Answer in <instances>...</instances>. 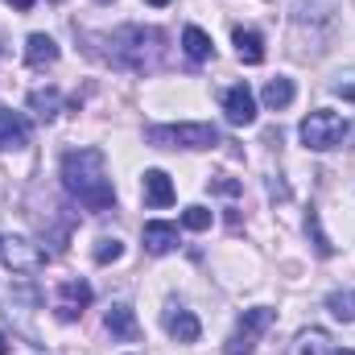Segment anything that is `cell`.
Returning <instances> with one entry per match:
<instances>
[{
  "label": "cell",
  "mask_w": 355,
  "mask_h": 355,
  "mask_svg": "<svg viewBox=\"0 0 355 355\" xmlns=\"http://www.w3.org/2000/svg\"><path fill=\"white\" fill-rule=\"evenodd\" d=\"M62 186L87 211H112L116 207V190H112L107 162H103L99 149H71L62 157Z\"/></svg>",
  "instance_id": "6da1fadb"
},
{
  "label": "cell",
  "mask_w": 355,
  "mask_h": 355,
  "mask_svg": "<svg viewBox=\"0 0 355 355\" xmlns=\"http://www.w3.org/2000/svg\"><path fill=\"white\" fill-rule=\"evenodd\" d=\"M112 62L132 67V71H153L162 62L166 50V33L162 29H145V25H124L112 33Z\"/></svg>",
  "instance_id": "7a4b0ae2"
},
{
  "label": "cell",
  "mask_w": 355,
  "mask_h": 355,
  "mask_svg": "<svg viewBox=\"0 0 355 355\" xmlns=\"http://www.w3.org/2000/svg\"><path fill=\"white\" fill-rule=\"evenodd\" d=\"M157 149H211L219 141L215 124H157L145 132Z\"/></svg>",
  "instance_id": "3957f363"
},
{
  "label": "cell",
  "mask_w": 355,
  "mask_h": 355,
  "mask_svg": "<svg viewBox=\"0 0 355 355\" xmlns=\"http://www.w3.org/2000/svg\"><path fill=\"white\" fill-rule=\"evenodd\" d=\"M343 132H347V120L339 112H310L302 120V141H306V149H318V153L335 149L343 141Z\"/></svg>",
  "instance_id": "277c9868"
},
{
  "label": "cell",
  "mask_w": 355,
  "mask_h": 355,
  "mask_svg": "<svg viewBox=\"0 0 355 355\" xmlns=\"http://www.w3.org/2000/svg\"><path fill=\"white\" fill-rule=\"evenodd\" d=\"M268 327H272V310H265V306L244 310V318L236 322V331H232V339H227V347H223V352H227V355H252Z\"/></svg>",
  "instance_id": "5b68a950"
},
{
  "label": "cell",
  "mask_w": 355,
  "mask_h": 355,
  "mask_svg": "<svg viewBox=\"0 0 355 355\" xmlns=\"http://www.w3.org/2000/svg\"><path fill=\"white\" fill-rule=\"evenodd\" d=\"M87 306H91V285L87 281H62V285H58V293H54V314H58L62 322L83 318Z\"/></svg>",
  "instance_id": "8992f818"
},
{
  "label": "cell",
  "mask_w": 355,
  "mask_h": 355,
  "mask_svg": "<svg viewBox=\"0 0 355 355\" xmlns=\"http://www.w3.org/2000/svg\"><path fill=\"white\" fill-rule=\"evenodd\" d=\"M223 112H227V120H232V124H240V128H244V124H252V120H257V95L244 87V83H236V87L223 95Z\"/></svg>",
  "instance_id": "52a82bcc"
},
{
  "label": "cell",
  "mask_w": 355,
  "mask_h": 355,
  "mask_svg": "<svg viewBox=\"0 0 355 355\" xmlns=\"http://www.w3.org/2000/svg\"><path fill=\"white\" fill-rule=\"evenodd\" d=\"M162 322H166V331H170V339H178V343H198V335H202V327H198V318H194L190 310H182V306H170Z\"/></svg>",
  "instance_id": "ba28073f"
},
{
  "label": "cell",
  "mask_w": 355,
  "mask_h": 355,
  "mask_svg": "<svg viewBox=\"0 0 355 355\" xmlns=\"http://www.w3.org/2000/svg\"><path fill=\"white\" fill-rule=\"evenodd\" d=\"M29 145V128L17 112L0 107V149H25Z\"/></svg>",
  "instance_id": "9c48e42d"
},
{
  "label": "cell",
  "mask_w": 355,
  "mask_h": 355,
  "mask_svg": "<svg viewBox=\"0 0 355 355\" xmlns=\"http://www.w3.org/2000/svg\"><path fill=\"white\" fill-rule=\"evenodd\" d=\"M25 62H29L33 71H42V67H54V62H58V46H54V37H46V33H33V37L25 42Z\"/></svg>",
  "instance_id": "30bf717a"
},
{
  "label": "cell",
  "mask_w": 355,
  "mask_h": 355,
  "mask_svg": "<svg viewBox=\"0 0 355 355\" xmlns=\"http://www.w3.org/2000/svg\"><path fill=\"white\" fill-rule=\"evenodd\" d=\"M232 37H236V54H240V62H248V67L265 62V37H261L257 29H236Z\"/></svg>",
  "instance_id": "8fae6325"
},
{
  "label": "cell",
  "mask_w": 355,
  "mask_h": 355,
  "mask_svg": "<svg viewBox=\"0 0 355 355\" xmlns=\"http://www.w3.org/2000/svg\"><path fill=\"white\" fill-rule=\"evenodd\" d=\"M145 198H149L153 207H170V202H174V182H170V174L145 170Z\"/></svg>",
  "instance_id": "7c38bea8"
},
{
  "label": "cell",
  "mask_w": 355,
  "mask_h": 355,
  "mask_svg": "<svg viewBox=\"0 0 355 355\" xmlns=\"http://www.w3.org/2000/svg\"><path fill=\"white\" fill-rule=\"evenodd\" d=\"M145 248L157 252V257L178 248V227L174 223H145Z\"/></svg>",
  "instance_id": "4fadbf2b"
},
{
  "label": "cell",
  "mask_w": 355,
  "mask_h": 355,
  "mask_svg": "<svg viewBox=\"0 0 355 355\" xmlns=\"http://www.w3.org/2000/svg\"><path fill=\"white\" fill-rule=\"evenodd\" d=\"M103 327H107L116 339H132V335H137V318H132V310H128L124 302H116V306L103 314Z\"/></svg>",
  "instance_id": "5bb4252c"
},
{
  "label": "cell",
  "mask_w": 355,
  "mask_h": 355,
  "mask_svg": "<svg viewBox=\"0 0 355 355\" xmlns=\"http://www.w3.org/2000/svg\"><path fill=\"white\" fill-rule=\"evenodd\" d=\"M29 107H33L42 120H54L58 107H62V95H58L54 87H37V91H29Z\"/></svg>",
  "instance_id": "9a60e30c"
},
{
  "label": "cell",
  "mask_w": 355,
  "mask_h": 355,
  "mask_svg": "<svg viewBox=\"0 0 355 355\" xmlns=\"http://www.w3.org/2000/svg\"><path fill=\"white\" fill-rule=\"evenodd\" d=\"M182 46H186V54H190L194 62H202V58H211V54H215L211 37H207L198 25H186V33H182Z\"/></svg>",
  "instance_id": "2e32d148"
},
{
  "label": "cell",
  "mask_w": 355,
  "mask_h": 355,
  "mask_svg": "<svg viewBox=\"0 0 355 355\" xmlns=\"http://www.w3.org/2000/svg\"><path fill=\"white\" fill-rule=\"evenodd\" d=\"M327 343H331L327 331H314V327H310V331H302V335L293 339V352L289 355H327Z\"/></svg>",
  "instance_id": "e0dca14e"
},
{
  "label": "cell",
  "mask_w": 355,
  "mask_h": 355,
  "mask_svg": "<svg viewBox=\"0 0 355 355\" xmlns=\"http://www.w3.org/2000/svg\"><path fill=\"white\" fill-rule=\"evenodd\" d=\"M327 310L339 318V322H355V289H335L327 297Z\"/></svg>",
  "instance_id": "ac0fdd59"
},
{
  "label": "cell",
  "mask_w": 355,
  "mask_h": 355,
  "mask_svg": "<svg viewBox=\"0 0 355 355\" xmlns=\"http://www.w3.org/2000/svg\"><path fill=\"white\" fill-rule=\"evenodd\" d=\"M265 103L272 107V112L289 107V103H293V83H289V79H268L265 83Z\"/></svg>",
  "instance_id": "d6986e66"
},
{
  "label": "cell",
  "mask_w": 355,
  "mask_h": 355,
  "mask_svg": "<svg viewBox=\"0 0 355 355\" xmlns=\"http://www.w3.org/2000/svg\"><path fill=\"white\" fill-rule=\"evenodd\" d=\"M37 261H42V252H33V248H29V240H12V244H8V265L33 268Z\"/></svg>",
  "instance_id": "ffe728a7"
},
{
  "label": "cell",
  "mask_w": 355,
  "mask_h": 355,
  "mask_svg": "<svg viewBox=\"0 0 355 355\" xmlns=\"http://www.w3.org/2000/svg\"><path fill=\"white\" fill-rule=\"evenodd\" d=\"M306 232H310V240H314L318 257H331V252H335V244L327 240V232H322V223H318V211H310V219H306Z\"/></svg>",
  "instance_id": "44dd1931"
},
{
  "label": "cell",
  "mask_w": 355,
  "mask_h": 355,
  "mask_svg": "<svg viewBox=\"0 0 355 355\" xmlns=\"http://www.w3.org/2000/svg\"><path fill=\"white\" fill-rule=\"evenodd\" d=\"M182 227L207 232V227H211V211H207V207H186V211H182Z\"/></svg>",
  "instance_id": "7402d4cb"
},
{
  "label": "cell",
  "mask_w": 355,
  "mask_h": 355,
  "mask_svg": "<svg viewBox=\"0 0 355 355\" xmlns=\"http://www.w3.org/2000/svg\"><path fill=\"white\" fill-rule=\"evenodd\" d=\"M120 257H124V244H120V240H107V236H103V240L95 244V265H112V261H120Z\"/></svg>",
  "instance_id": "603a6c76"
},
{
  "label": "cell",
  "mask_w": 355,
  "mask_h": 355,
  "mask_svg": "<svg viewBox=\"0 0 355 355\" xmlns=\"http://www.w3.org/2000/svg\"><path fill=\"white\" fill-rule=\"evenodd\" d=\"M8 4H12L17 12H29V8H33V0H8Z\"/></svg>",
  "instance_id": "cb8c5ba5"
},
{
  "label": "cell",
  "mask_w": 355,
  "mask_h": 355,
  "mask_svg": "<svg viewBox=\"0 0 355 355\" xmlns=\"http://www.w3.org/2000/svg\"><path fill=\"white\" fill-rule=\"evenodd\" d=\"M339 95H347V99H355V87H339Z\"/></svg>",
  "instance_id": "d4e9b609"
},
{
  "label": "cell",
  "mask_w": 355,
  "mask_h": 355,
  "mask_svg": "<svg viewBox=\"0 0 355 355\" xmlns=\"http://www.w3.org/2000/svg\"><path fill=\"white\" fill-rule=\"evenodd\" d=\"M0 355H8V339L4 335H0Z\"/></svg>",
  "instance_id": "484cf974"
},
{
  "label": "cell",
  "mask_w": 355,
  "mask_h": 355,
  "mask_svg": "<svg viewBox=\"0 0 355 355\" xmlns=\"http://www.w3.org/2000/svg\"><path fill=\"white\" fill-rule=\"evenodd\" d=\"M149 4H157V8H162V4H170V0H149Z\"/></svg>",
  "instance_id": "4316f807"
},
{
  "label": "cell",
  "mask_w": 355,
  "mask_h": 355,
  "mask_svg": "<svg viewBox=\"0 0 355 355\" xmlns=\"http://www.w3.org/2000/svg\"><path fill=\"white\" fill-rule=\"evenodd\" d=\"M327 355H355V352H327Z\"/></svg>",
  "instance_id": "83f0119b"
},
{
  "label": "cell",
  "mask_w": 355,
  "mask_h": 355,
  "mask_svg": "<svg viewBox=\"0 0 355 355\" xmlns=\"http://www.w3.org/2000/svg\"><path fill=\"white\" fill-rule=\"evenodd\" d=\"M50 4H62V0H50Z\"/></svg>",
  "instance_id": "f1b7e54d"
},
{
  "label": "cell",
  "mask_w": 355,
  "mask_h": 355,
  "mask_svg": "<svg viewBox=\"0 0 355 355\" xmlns=\"http://www.w3.org/2000/svg\"><path fill=\"white\" fill-rule=\"evenodd\" d=\"M0 248H4V244H0Z\"/></svg>",
  "instance_id": "f546056e"
},
{
  "label": "cell",
  "mask_w": 355,
  "mask_h": 355,
  "mask_svg": "<svg viewBox=\"0 0 355 355\" xmlns=\"http://www.w3.org/2000/svg\"><path fill=\"white\" fill-rule=\"evenodd\" d=\"M103 4H107V0H103Z\"/></svg>",
  "instance_id": "4dcf8cb0"
}]
</instances>
